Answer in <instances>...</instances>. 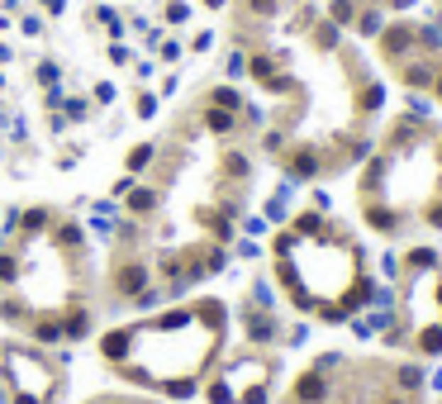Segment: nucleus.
Here are the masks:
<instances>
[{
    "instance_id": "f257e3e1",
    "label": "nucleus",
    "mask_w": 442,
    "mask_h": 404,
    "mask_svg": "<svg viewBox=\"0 0 442 404\" xmlns=\"http://www.w3.org/2000/svg\"><path fill=\"white\" fill-rule=\"evenodd\" d=\"M0 376L19 395H33L38 404H53L67 371H57L53 357H48L43 347H33V342H0Z\"/></svg>"
},
{
    "instance_id": "f03ea898",
    "label": "nucleus",
    "mask_w": 442,
    "mask_h": 404,
    "mask_svg": "<svg viewBox=\"0 0 442 404\" xmlns=\"http://www.w3.org/2000/svg\"><path fill=\"white\" fill-rule=\"evenodd\" d=\"M238 324H243V338L253 352H271V347H281V314L276 310H257V305H243L238 310Z\"/></svg>"
},
{
    "instance_id": "7ed1b4c3",
    "label": "nucleus",
    "mask_w": 442,
    "mask_h": 404,
    "mask_svg": "<svg viewBox=\"0 0 442 404\" xmlns=\"http://www.w3.org/2000/svg\"><path fill=\"white\" fill-rule=\"evenodd\" d=\"M148 280H153V262H148V257H138V252H124L119 262H110V295L124 300V305L138 295Z\"/></svg>"
},
{
    "instance_id": "20e7f679",
    "label": "nucleus",
    "mask_w": 442,
    "mask_h": 404,
    "mask_svg": "<svg viewBox=\"0 0 442 404\" xmlns=\"http://www.w3.org/2000/svg\"><path fill=\"white\" fill-rule=\"evenodd\" d=\"M281 167H285V181L304 186V181H319V176L328 171V157H324L319 143H290L281 153Z\"/></svg>"
},
{
    "instance_id": "39448f33",
    "label": "nucleus",
    "mask_w": 442,
    "mask_h": 404,
    "mask_svg": "<svg viewBox=\"0 0 442 404\" xmlns=\"http://www.w3.org/2000/svg\"><path fill=\"white\" fill-rule=\"evenodd\" d=\"M376 48H380V58H385L390 67L409 62L414 53H419V43H414V19H390V24L380 29Z\"/></svg>"
},
{
    "instance_id": "423d86ee",
    "label": "nucleus",
    "mask_w": 442,
    "mask_h": 404,
    "mask_svg": "<svg viewBox=\"0 0 442 404\" xmlns=\"http://www.w3.org/2000/svg\"><path fill=\"white\" fill-rule=\"evenodd\" d=\"M57 314H62V338H67V342H86V338L95 333V310H91V300L81 295V290L67 300Z\"/></svg>"
},
{
    "instance_id": "0eeeda50",
    "label": "nucleus",
    "mask_w": 442,
    "mask_h": 404,
    "mask_svg": "<svg viewBox=\"0 0 442 404\" xmlns=\"http://www.w3.org/2000/svg\"><path fill=\"white\" fill-rule=\"evenodd\" d=\"M290 400H295V404H333V400H338V386H333L324 371H314V366H309V371L295 376Z\"/></svg>"
},
{
    "instance_id": "6e6552de",
    "label": "nucleus",
    "mask_w": 442,
    "mask_h": 404,
    "mask_svg": "<svg viewBox=\"0 0 442 404\" xmlns=\"http://www.w3.org/2000/svg\"><path fill=\"white\" fill-rule=\"evenodd\" d=\"M438 62H442V58H424V53H414L409 62H399L395 72H399V81H404L409 91L428 95V91H433V77H438Z\"/></svg>"
},
{
    "instance_id": "1a4fd4ad",
    "label": "nucleus",
    "mask_w": 442,
    "mask_h": 404,
    "mask_svg": "<svg viewBox=\"0 0 442 404\" xmlns=\"http://www.w3.org/2000/svg\"><path fill=\"white\" fill-rule=\"evenodd\" d=\"M53 224H57V209H53V204L19 209V238H29V243H43V238L53 234Z\"/></svg>"
},
{
    "instance_id": "9d476101",
    "label": "nucleus",
    "mask_w": 442,
    "mask_h": 404,
    "mask_svg": "<svg viewBox=\"0 0 442 404\" xmlns=\"http://www.w3.org/2000/svg\"><path fill=\"white\" fill-rule=\"evenodd\" d=\"M24 333H29V342L33 347H43V352H53V347H62V314L57 310H48V314H33V324L24 328Z\"/></svg>"
},
{
    "instance_id": "9b49d317",
    "label": "nucleus",
    "mask_w": 442,
    "mask_h": 404,
    "mask_svg": "<svg viewBox=\"0 0 442 404\" xmlns=\"http://www.w3.org/2000/svg\"><path fill=\"white\" fill-rule=\"evenodd\" d=\"M48 243H53L57 252H67V257H81V252H86V224H77V219H62V214H57V224H53Z\"/></svg>"
},
{
    "instance_id": "f8f14e48",
    "label": "nucleus",
    "mask_w": 442,
    "mask_h": 404,
    "mask_svg": "<svg viewBox=\"0 0 442 404\" xmlns=\"http://www.w3.org/2000/svg\"><path fill=\"white\" fill-rule=\"evenodd\" d=\"M380 109H385V81L357 72V114L371 119V114H380Z\"/></svg>"
},
{
    "instance_id": "ddd939ff",
    "label": "nucleus",
    "mask_w": 442,
    "mask_h": 404,
    "mask_svg": "<svg viewBox=\"0 0 442 404\" xmlns=\"http://www.w3.org/2000/svg\"><path fill=\"white\" fill-rule=\"evenodd\" d=\"M0 324L29 328V324H33V305L19 295V290H0Z\"/></svg>"
},
{
    "instance_id": "4468645a",
    "label": "nucleus",
    "mask_w": 442,
    "mask_h": 404,
    "mask_svg": "<svg viewBox=\"0 0 442 404\" xmlns=\"http://www.w3.org/2000/svg\"><path fill=\"white\" fill-rule=\"evenodd\" d=\"M128 347H133V328H110V333H100V357L110 361V366H124Z\"/></svg>"
},
{
    "instance_id": "2eb2a0df",
    "label": "nucleus",
    "mask_w": 442,
    "mask_h": 404,
    "mask_svg": "<svg viewBox=\"0 0 442 404\" xmlns=\"http://www.w3.org/2000/svg\"><path fill=\"white\" fill-rule=\"evenodd\" d=\"M124 209H128V219H148V214H158L162 209V186H133L124 195Z\"/></svg>"
},
{
    "instance_id": "dca6fc26",
    "label": "nucleus",
    "mask_w": 442,
    "mask_h": 404,
    "mask_svg": "<svg viewBox=\"0 0 442 404\" xmlns=\"http://www.w3.org/2000/svg\"><path fill=\"white\" fill-rule=\"evenodd\" d=\"M200 124H205L214 138H233L238 133V114L233 109H219V105H200Z\"/></svg>"
},
{
    "instance_id": "f3484780",
    "label": "nucleus",
    "mask_w": 442,
    "mask_h": 404,
    "mask_svg": "<svg viewBox=\"0 0 442 404\" xmlns=\"http://www.w3.org/2000/svg\"><path fill=\"white\" fill-rule=\"evenodd\" d=\"M223 181L228 186H248V176H253V157L243 153V148H223Z\"/></svg>"
},
{
    "instance_id": "a211bd4d",
    "label": "nucleus",
    "mask_w": 442,
    "mask_h": 404,
    "mask_svg": "<svg viewBox=\"0 0 442 404\" xmlns=\"http://www.w3.org/2000/svg\"><path fill=\"white\" fill-rule=\"evenodd\" d=\"M385 24H390V15L380 10V0H362V10H357V24H352V29L362 33V38H380Z\"/></svg>"
},
{
    "instance_id": "6ab92c4d",
    "label": "nucleus",
    "mask_w": 442,
    "mask_h": 404,
    "mask_svg": "<svg viewBox=\"0 0 442 404\" xmlns=\"http://www.w3.org/2000/svg\"><path fill=\"white\" fill-rule=\"evenodd\" d=\"M158 157H162L158 143H133V148H128V157H124V171H128V176H143V171L158 167Z\"/></svg>"
},
{
    "instance_id": "aec40b11",
    "label": "nucleus",
    "mask_w": 442,
    "mask_h": 404,
    "mask_svg": "<svg viewBox=\"0 0 442 404\" xmlns=\"http://www.w3.org/2000/svg\"><path fill=\"white\" fill-rule=\"evenodd\" d=\"M404 276H419V271H438L442 266V257H438V248H428V243H419V248H409L404 257Z\"/></svg>"
},
{
    "instance_id": "412c9836",
    "label": "nucleus",
    "mask_w": 442,
    "mask_h": 404,
    "mask_svg": "<svg viewBox=\"0 0 442 404\" xmlns=\"http://www.w3.org/2000/svg\"><path fill=\"white\" fill-rule=\"evenodd\" d=\"M390 386L404 390V395H419V390L428 386V371L419 366V361H404V366H395V371H390Z\"/></svg>"
},
{
    "instance_id": "4be33fe9",
    "label": "nucleus",
    "mask_w": 442,
    "mask_h": 404,
    "mask_svg": "<svg viewBox=\"0 0 442 404\" xmlns=\"http://www.w3.org/2000/svg\"><path fill=\"white\" fill-rule=\"evenodd\" d=\"M200 105H219V109H233V114H238V109L248 105V95L238 91V86H228V81H219V86H209V91H205Z\"/></svg>"
},
{
    "instance_id": "5701e85b",
    "label": "nucleus",
    "mask_w": 442,
    "mask_h": 404,
    "mask_svg": "<svg viewBox=\"0 0 442 404\" xmlns=\"http://www.w3.org/2000/svg\"><path fill=\"white\" fill-rule=\"evenodd\" d=\"M414 43H419V53H424V58H442V29L433 24V19H428V24H419V19H414Z\"/></svg>"
},
{
    "instance_id": "b1692460",
    "label": "nucleus",
    "mask_w": 442,
    "mask_h": 404,
    "mask_svg": "<svg viewBox=\"0 0 442 404\" xmlns=\"http://www.w3.org/2000/svg\"><path fill=\"white\" fill-rule=\"evenodd\" d=\"M357 10H362V0H328V24H338V29H352L357 24Z\"/></svg>"
},
{
    "instance_id": "393cba45",
    "label": "nucleus",
    "mask_w": 442,
    "mask_h": 404,
    "mask_svg": "<svg viewBox=\"0 0 442 404\" xmlns=\"http://www.w3.org/2000/svg\"><path fill=\"white\" fill-rule=\"evenodd\" d=\"M248 53H253V48H228V53H223V81H243L248 77Z\"/></svg>"
},
{
    "instance_id": "a878e982",
    "label": "nucleus",
    "mask_w": 442,
    "mask_h": 404,
    "mask_svg": "<svg viewBox=\"0 0 442 404\" xmlns=\"http://www.w3.org/2000/svg\"><path fill=\"white\" fill-rule=\"evenodd\" d=\"M62 114H67V124H81V119H91V114H95V100H91V95H67Z\"/></svg>"
},
{
    "instance_id": "bb28decb",
    "label": "nucleus",
    "mask_w": 442,
    "mask_h": 404,
    "mask_svg": "<svg viewBox=\"0 0 442 404\" xmlns=\"http://www.w3.org/2000/svg\"><path fill=\"white\" fill-rule=\"evenodd\" d=\"M309 38H314V48H324V53H333V48L343 43V29H338V24H328V19H319L314 29H309Z\"/></svg>"
},
{
    "instance_id": "cd10ccee",
    "label": "nucleus",
    "mask_w": 442,
    "mask_h": 404,
    "mask_svg": "<svg viewBox=\"0 0 442 404\" xmlns=\"http://www.w3.org/2000/svg\"><path fill=\"white\" fill-rule=\"evenodd\" d=\"M33 81H38V86H62V62H57V58H43V62H33Z\"/></svg>"
},
{
    "instance_id": "c85d7f7f",
    "label": "nucleus",
    "mask_w": 442,
    "mask_h": 404,
    "mask_svg": "<svg viewBox=\"0 0 442 404\" xmlns=\"http://www.w3.org/2000/svg\"><path fill=\"white\" fill-rule=\"evenodd\" d=\"M248 305H257V310H276V285H271L267 276H257L253 290H248Z\"/></svg>"
},
{
    "instance_id": "c756f323",
    "label": "nucleus",
    "mask_w": 442,
    "mask_h": 404,
    "mask_svg": "<svg viewBox=\"0 0 442 404\" xmlns=\"http://www.w3.org/2000/svg\"><path fill=\"white\" fill-rule=\"evenodd\" d=\"M319 24V10L314 5H309V0H300V5H295V15H290V24H285V29L290 33H309Z\"/></svg>"
},
{
    "instance_id": "7c9ffc66",
    "label": "nucleus",
    "mask_w": 442,
    "mask_h": 404,
    "mask_svg": "<svg viewBox=\"0 0 442 404\" xmlns=\"http://www.w3.org/2000/svg\"><path fill=\"white\" fill-rule=\"evenodd\" d=\"M404 114H409L414 124H428V119H433V95L409 91V100H404Z\"/></svg>"
},
{
    "instance_id": "2f4dec72",
    "label": "nucleus",
    "mask_w": 442,
    "mask_h": 404,
    "mask_svg": "<svg viewBox=\"0 0 442 404\" xmlns=\"http://www.w3.org/2000/svg\"><path fill=\"white\" fill-rule=\"evenodd\" d=\"M285 148H290V133H285L281 124H271V129H262V153H271V157H281Z\"/></svg>"
},
{
    "instance_id": "473e14b6",
    "label": "nucleus",
    "mask_w": 442,
    "mask_h": 404,
    "mask_svg": "<svg viewBox=\"0 0 442 404\" xmlns=\"http://www.w3.org/2000/svg\"><path fill=\"white\" fill-rule=\"evenodd\" d=\"M243 10H248V15L262 24V19H276V15H281L285 0H243Z\"/></svg>"
},
{
    "instance_id": "72a5a7b5",
    "label": "nucleus",
    "mask_w": 442,
    "mask_h": 404,
    "mask_svg": "<svg viewBox=\"0 0 442 404\" xmlns=\"http://www.w3.org/2000/svg\"><path fill=\"white\" fill-rule=\"evenodd\" d=\"M15 24H19V33H24V38H43V33H48V19H43V15H33V10H24Z\"/></svg>"
},
{
    "instance_id": "f704fd0d",
    "label": "nucleus",
    "mask_w": 442,
    "mask_h": 404,
    "mask_svg": "<svg viewBox=\"0 0 442 404\" xmlns=\"http://www.w3.org/2000/svg\"><path fill=\"white\" fill-rule=\"evenodd\" d=\"M158 109H162V95L158 91H138V100H133V114H138V119H153Z\"/></svg>"
},
{
    "instance_id": "c9c22d12",
    "label": "nucleus",
    "mask_w": 442,
    "mask_h": 404,
    "mask_svg": "<svg viewBox=\"0 0 442 404\" xmlns=\"http://www.w3.org/2000/svg\"><path fill=\"white\" fill-rule=\"evenodd\" d=\"M91 100H95V109L114 105V100H119V86H114V81H95V86H91Z\"/></svg>"
},
{
    "instance_id": "e433bc0d",
    "label": "nucleus",
    "mask_w": 442,
    "mask_h": 404,
    "mask_svg": "<svg viewBox=\"0 0 442 404\" xmlns=\"http://www.w3.org/2000/svg\"><path fill=\"white\" fill-rule=\"evenodd\" d=\"M300 248V238L290 234V229H281V234H276V243H271V257H276V262H281V257H290V252Z\"/></svg>"
},
{
    "instance_id": "4c0bfd02",
    "label": "nucleus",
    "mask_w": 442,
    "mask_h": 404,
    "mask_svg": "<svg viewBox=\"0 0 442 404\" xmlns=\"http://www.w3.org/2000/svg\"><path fill=\"white\" fill-rule=\"evenodd\" d=\"M105 58H110L114 67H128V62H133V48H128L124 38H119V43H110V48H105Z\"/></svg>"
},
{
    "instance_id": "58836bf2",
    "label": "nucleus",
    "mask_w": 442,
    "mask_h": 404,
    "mask_svg": "<svg viewBox=\"0 0 442 404\" xmlns=\"http://www.w3.org/2000/svg\"><path fill=\"white\" fill-rule=\"evenodd\" d=\"M162 15H167V24H186L190 5H186V0H167V10H162Z\"/></svg>"
},
{
    "instance_id": "ea45409f",
    "label": "nucleus",
    "mask_w": 442,
    "mask_h": 404,
    "mask_svg": "<svg viewBox=\"0 0 442 404\" xmlns=\"http://www.w3.org/2000/svg\"><path fill=\"white\" fill-rule=\"evenodd\" d=\"M338 366H348V357H343V352H324V357L314 361V371H324V376H333Z\"/></svg>"
},
{
    "instance_id": "a19ab883",
    "label": "nucleus",
    "mask_w": 442,
    "mask_h": 404,
    "mask_svg": "<svg viewBox=\"0 0 442 404\" xmlns=\"http://www.w3.org/2000/svg\"><path fill=\"white\" fill-rule=\"evenodd\" d=\"M376 404H414V395H404V390H395V386H380Z\"/></svg>"
},
{
    "instance_id": "79ce46f5",
    "label": "nucleus",
    "mask_w": 442,
    "mask_h": 404,
    "mask_svg": "<svg viewBox=\"0 0 442 404\" xmlns=\"http://www.w3.org/2000/svg\"><path fill=\"white\" fill-rule=\"evenodd\" d=\"M181 53H186V48L176 43V38H162V43H158V58H162V62H181Z\"/></svg>"
},
{
    "instance_id": "37998d69",
    "label": "nucleus",
    "mask_w": 442,
    "mask_h": 404,
    "mask_svg": "<svg viewBox=\"0 0 442 404\" xmlns=\"http://www.w3.org/2000/svg\"><path fill=\"white\" fill-rule=\"evenodd\" d=\"M243 234L262 238V234H267V219H262V214H243Z\"/></svg>"
},
{
    "instance_id": "c03bdc74",
    "label": "nucleus",
    "mask_w": 442,
    "mask_h": 404,
    "mask_svg": "<svg viewBox=\"0 0 442 404\" xmlns=\"http://www.w3.org/2000/svg\"><path fill=\"white\" fill-rule=\"evenodd\" d=\"M133 186H138V176H128V171H124V176H119V181L110 186V200H124V195H128Z\"/></svg>"
},
{
    "instance_id": "a18cd8bd",
    "label": "nucleus",
    "mask_w": 442,
    "mask_h": 404,
    "mask_svg": "<svg viewBox=\"0 0 442 404\" xmlns=\"http://www.w3.org/2000/svg\"><path fill=\"white\" fill-rule=\"evenodd\" d=\"M309 209H319V214H333V195H328V190H314V195H309Z\"/></svg>"
},
{
    "instance_id": "49530a36",
    "label": "nucleus",
    "mask_w": 442,
    "mask_h": 404,
    "mask_svg": "<svg viewBox=\"0 0 442 404\" xmlns=\"http://www.w3.org/2000/svg\"><path fill=\"white\" fill-rule=\"evenodd\" d=\"M209 48H214V33L209 29H200L195 38H190V53H209Z\"/></svg>"
},
{
    "instance_id": "de8ad7c7",
    "label": "nucleus",
    "mask_w": 442,
    "mask_h": 404,
    "mask_svg": "<svg viewBox=\"0 0 442 404\" xmlns=\"http://www.w3.org/2000/svg\"><path fill=\"white\" fill-rule=\"evenodd\" d=\"M153 72H158L153 58H138V62H133V77H138V81H153Z\"/></svg>"
},
{
    "instance_id": "09e8293b",
    "label": "nucleus",
    "mask_w": 442,
    "mask_h": 404,
    "mask_svg": "<svg viewBox=\"0 0 442 404\" xmlns=\"http://www.w3.org/2000/svg\"><path fill=\"white\" fill-rule=\"evenodd\" d=\"M38 5H43V15H53V19L67 10V0H38Z\"/></svg>"
},
{
    "instance_id": "8fccbe9b",
    "label": "nucleus",
    "mask_w": 442,
    "mask_h": 404,
    "mask_svg": "<svg viewBox=\"0 0 442 404\" xmlns=\"http://www.w3.org/2000/svg\"><path fill=\"white\" fill-rule=\"evenodd\" d=\"M176 91H181V81H176V77H162V86H158V95H176Z\"/></svg>"
},
{
    "instance_id": "3c124183",
    "label": "nucleus",
    "mask_w": 442,
    "mask_h": 404,
    "mask_svg": "<svg viewBox=\"0 0 442 404\" xmlns=\"http://www.w3.org/2000/svg\"><path fill=\"white\" fill-rule=\"evenodd\" d=\"M10 400H15V386H10V381L0 376V404H10Z\"/></svg>"
},
{
    "instance_id": "603ef678",
    "label": "nucleus",
    "mask_w": 442,
    "mask_h": 404,
    "mask_svg": "<svg viewBox=\"0 0 442 404\" xmlns=\"http://www.w3.org/2000/svg\"><path fill=\"white\" fill-rule=\"evenodd\" d=\"M428 95H433V100L442 105V62H438V77H433V91H428Z\"/></svg>"
},
{
    "instance_id": "864d4df0",
    "label": "nucleus",
    "mask_w": 442,
    "mask_h": 404,
    "mask_svg": "<svg viewBox=\"0 0 442 404\" xmlns=\"http://www.w3.org/2000/svg\"><path fill=\"white\" fill-rule=\"evenodd\" d=\"M15 29V15H10V10H0V33H10Z\"/></svg>"
},
{
    "instance_id": "5fc2aeb1",
    "label": "nucleus",
    "mask_w": 442,
    "mask_h": 404,
    "mask_svg": "<svg viewBox=\"0 0 442 404\" xmlns=\"http://www.w3.org/2000/svg\"><path fill=\"white\" fill-rule=\"evenodd\" d=\"M5 62H15V48H10V43H0V67H5Z\"/></svg>"
},
{
    "instance_id": "6e6d98bb",
    "label": "nucleus",
    "mask_w": 442,
    "mask_h": 404,
    "mask_svg": "<svg viewBox=\"0 0 442 404\" xmlns=\"http://www.w3.org/2000/svg\"><path fill=\"white\" fill-rule=\"evenodd\" d=\"M0 10H24V0H0Z\"/></svg>"
},
{
    "instance_id": "4d7b16f0",
    "label": "nucleus",
    "mask_w": 442,
    "mask_h": 404,
    "mask_svg": "<svg viewBox=\"0 0 442 404\" xmlns=\"http://www.w3.org/2000/svg\"><path fill=\"white\" fill-rule=\"evenodd\" d=\"M10 404H38V400H33V395H19V390H15V400H10Z\"/></svg>"
},
{
    "instance_id": "13d9d810",
    "label": "nucleus",
    "mask_w": 442,
    "mask_h": 404,
    "mask_svg": "<svg viewBox=\"0 0 442 404\" xmlns=\"http://www.w3.org/2000/svg\"><path fill=\"white\" fill-rule=\"evenodd\" d=\"M200 5H209V10H223V5H228V0H200Z\"/></svg>"
},
{
    "instance_id": "bf43d9fd",
    "label": "nucleus",
    "mask_w": 442,
    "mask_h": 404,
    "mask_svg": "<svg viewBox=\"0 0 442 404\" xmlns=\"http://www.w3.org/2000/svg\"><path fill=\"white\" fill-rule=\"evenodd\" d=\"M428 19H433V24H438V29H442V10H428Z\"/></svg>"
},
{
    "instance_id": "052dcab7",
    "label": "nucleus",
    "mask_w": 442,
    "mask_h": 404,
    "mask_svg": "<svg viewBox=\"0 0 442 404\" xmlns=\"http://www.w3.org/2000/svg\"><path fill=\"white\" fill-rule=\"evenodd\" d=\"M433 390H442V366H438V371H433Z\"/></svg>"
},
{
    "instance_id": "680f3d73",
    "label": "nucleus",
    "mask_w": 442,
    "mask_h": 404,
    "mask_svg": "<svg viewBox=\"0 0 442 404\" xmlns=\"http://www.w3.org/2000/svg\"><path fill=\"white\" fill-rule=\"evenodd\" d=\"M5 86H10V81H5V72H0V91H5Z\"/></svg>"
}]
</instances>
